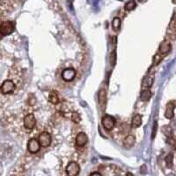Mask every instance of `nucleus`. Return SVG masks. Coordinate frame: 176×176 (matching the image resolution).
<instances>
[{"label":"nucleus","mask_w":176,"mask_h":176,"mask_svg":"<svg viewBox=\"0 0 176 176\" xmlns=\"http://www.w3.org/2000/svg\"><path fill=\"white\" fill-rule=\"evenodd\" d=\"M48 101L50 102L51 104H53V105H58L59 104V102H60L59 96L55 91H52L48 95Z\"/></svg>","instance_id":"17"},{"label":"nucleus","mask_w":176,"mask_h":176,"mask_svg":"<svg viewBox=\"0 0 176 176\" xmlns=\"http://www.w3.org/2000/svg\"><path fill=\"white\" fill-rule=\"evenodd\" d=\"M15 29V24L13 21H3L0 26V34L3 36L11 34Z\"/></svg>","instance_id":"1"},{"label":"nucleus","mask_w":176,"mask_h":176,"mask_svg":"<svg viewBox=\"0 0 176 176\" xmlns=\"http://www.w3.org/2000/svg\"><path fill=\"white\" fill-rule=\"evenodd\" d=\"M169 29H172L174 31H176V15L174 14V16L173 17V19L170 21L169 26H168Z\"/></svg>","instance_id":"26"},{"label":"nucleus","mask_w":176,"mask_h":176,"mask_svg":"<svg viewBox=\"0 0 176 176\" xmlns=\"http://www.w3.org/2000/svg\"><path fill=\"white\" fill-rule=\"evenodd\" d=\"M90 175H101V173H100V172H94V173H91Z\"/></svg>","instance_id":"29"},{"label":"nucleus","mask_w":176,"mask_h":176,"mask_svg":"<svg viewBox=\"0 0 176 176\" xmlns=\"http://www.w3.org/2000/svg\"><path fill=\"white\" fill-rule=\"evenodd\" d=\"M102 125L104 127V129H107V130H112L115 127V124H116V121L115 119L111 116V115H105L103 118H102Z\"/></svg>","instance_id":"6"},{"label":"nucleus","mask_w":176,"mask_h":176,"mask_svg":"<svg viewBox=\"0 0 176 176\" xmlns=\"http://www.w3.org/2000/svg\"><path fill=\"white\" fill-rule=\"evenodd\" d=\"M21 76H22V73H21V69L18 66H13V68L10 70L9 71V77H10V79L13 80L16 85L18 82L21 81Z\"/></svg>","instance_id":"8"},{"label":"nucleus","mask_w":176,"mask_h":176,"mask_svg":"<svg viewBox=\"0 0 176 176\" xmlns=\"http://www.w3.org/2000/svg\"><path fill=\"white\" fill-rule=\"evenodd\" d=\"M166 164L167 166V167H172L173 166V161H174V156L172 153H169L168 155L166 157Z\"/></svg>","instance_id":"25"},{"label":"nucleus","mask_w":176,"mask_h":176,"mask_svg":"<svg viewBox=\"0 0 176 176\" xmlns=\"http://www.w3.org/2000/svg\"><path fill=\"white\" fill-rule=\"evenodd\" d=\"M142 124V116L140 115H136L133 116L132 121H131V127L133 128H138Z\"/></svg>","instance_id":"18"},{"label":"nucleus","mask_w":176,"mask_h":176,"mask_svg":"<svg viewBox=\"0 0 176 176\" xmlns=\"http://www.w3.org/2000/svg\"><path fill=\"white\" fill-rule=\"evenodd\" d=\"M171 48H172L171 42L169 41H167V40H166V41H164L160 44L159 48V52L160 54L166 55L167 54V53H169L170 51H171Z\"/></svg>","instance_id":"11"},{"label":"nucleus","mask_w":176,"mask_h":176,"mask_svg":"<svg viewBox=\"0 0 176 176\" xmlns=\"http://www.w3.org/2000/svg\"><path fill=\"white\" fill-rule=\"evenodd\" d=\"M13 9V6L9 0H1V13L4 14L5 12H10Z\"/></svg>","instance_id":"16"},{"label":"nucleus","mask_w":176,"mask_h":176,"mask_svg":"<svg viewBox=\"0 0 176 176\" xmlns=\"http://www.w3.org/2000/svg\"><path fill=\"white\" fill-rule=\"evenodd\" d=\"M174 109H175V104L174 102H169L166 105V111H165V116L167 119H172L174 115Z\"/></svg>","instance_id":"14"},{"label":"nucleus","mask_w":176,"mask_h":176,"mask_svg":"<svg viewBox=\"0 0 176 176\" xmlns=\"http://www.w3.org/2000/svg\"><path fill=\"white\" fill-rule=\"evenodd\" d=\"M38 140L41 143V147L43 148H46V147H48L51 143V141H52V137L50 134L47 132V131H43L41 132V134L39 135V137H38Z\"/></svg>","instance_id":"7"},{"label":"nucleus","mask_w":176,"mask_h":176,"mask_svg":"<svg viewBox=\"0 0 176 176\" xmlns=\"http://www.w3.org/2000/svg\"><path fill=\"white\" fill-rule=\"evenodd\" d=\"M173 3H174V4H176V0H173Z\"/></svg>","instance_id":"31"},{"label":"nucleus","mask_w":176,"mask_h":176,"mask_svg":"<svg viewBox=\"0 0 176 176\" xmlns=\"http://www.w3.org/2000/svg\"><path fill=\"white\" fill-rule=\"evenodd\" d=\"M16 89V83L12 79H6L3 82L1 86V92L3 94H9Z\"/></svg>","instance_id":"2"},{"label":"nucleus","mask_w":176,"mask_h":176,"mask_svg":"<svg viewBox=\"0 0 176 176\" xmlns=\"http://www.w3.org/2000/svg\"><path fill=\"white\" fill-rule=\"evenodd\" d=\"M41 143L39 142V140L36 138H31L27 142V151L32 154L37 153L41 149Z\"/></svg>","instance_id":"5"},{"label":"nucleus","mask_w":176,"mask_h":176,"mask_svg":"<svg viewBox=\"0 0 176 176\" xmlns=\"http://www.w3.org/2000/svg\"><path fill=\"white\" fill-rule=\"evenodd\" d=\"M71 119L75 123H79L81 121V116L78 112H72L71 115Z\"/></svg>","instance_id":"23"},{"label":"nucleus","mask_w":176,"mask_h":176,"mask_svg":"<svg viewBox=\"0 0 176 176\" xmlns=\"http://www.w3.org/2000/svg\"><path fill=\"white\" fill-rule=\"evenodd\" d=\"M88 142V137L86 134L85 132H79L78 135L76 136L75 138V144L77 147L82 148L84 146H86V144Z\"/></svg>","instance_id":"9"},{"label":"nucleus","mask_w":176,"mask_h":176,"mask_svg":"<svg viewBox=\"0 0 176 176\" xmlns=\"http://www.w3.org/2000/svg\"><path fill=\"white\" fill-rule=\"evenodd\" d=\"M27 101H28L29 107H34V105H35V103H36V98L33 94H30L28 96V100Z\"/></svg>","instance_id":"27"},{"label":"nucleus","mask_w":176,"mask_h":176,"mask_svg":"<svg viewBox=\"0 0 176 176\" xmlns=\"http://www.w3.org/2000/svg\"><path fill=\"white\" fill-rule=\"evenodd\" d=\"M139 1H140V2H142V3H144V2H145L146 0H139Z\"/></svg>","instance_id":"30"},{"label":"nucleus","mask_w":176,"mask_h":176,"mask_svg":"<svg viewBox=\"0 0 176 176\" xmlns=\"http://www.w3.org/2000/svg\"><path fill=\"white\" fill-rule=\"evenodd\" d=\"M166 39L167 41H174L176 40V31H174L172 29H167L166 33Z\"/></svg>","instance_id":"20"},{"label":"nucleus","mask_w":176,"mask_h":176,"mask_svg":"<svg viewBox=\"0 0 176 176\" xmlns=\"http://www.w3.org/2000/svg\"><path fill=\"white\" fill-rule=\"evenodd\" d=\"M136 6V4L135 1L134 0H129L125 4V10L128 11V12H130V11L134 10Z\"/></svg>","instance_id":"22"},{"label":"nucleus","mask_w":176,"mask_h":176,"mask_svg":"<svg viewBox=\"0 0 176 176\" xmlns=\"http://www.w3.org/2000/svg\"><path fill=\"white\" fill-rule=\"evenodd\" d=\"M136 137L133 135H128L125 136V138L123 139V146L126 149H130L131 147H133V145L135 144Z\"/></svg>","instance_id":"12"},{"label":"nucleus","mask_w":176,"mask_h":176,"mask_svg":"<svg viewBox=\"0 0 176 176\" xmlns=\"http://www.w3.org/2000/svg\"><path fill=\"white\" fill-rule=\"evenodd\" d=\"M23 124L25 129H33L36 125V119L34 115L32 113H29L25 115L23 119Z\"/></svg>","instance_id":"4"},{"label":"nucleus","mask_w":176,"mask_h":176,"mask_svg":"<svg viewBox=\"0 0 176 176\" xmlns=\"http://www.w3.org/2000/svg\"><path fill=\"white\" fill-rule=\"evenodd\" d=\"M75 77H76V71L73 68H66L62 72V78L64 81H71L74 79Z\"/></svg>","instance_id":"10"},{"label":"nucleus","mask_w":176,"mask_h":176,"mask_svg":"<svg viewBox=\"0 0 176 176\" xmlns=\"http://www.w3.org/2000/svg\"><path fill=\"white\" fill-rule=\"evenodd\" d=\"M112 27L114 28V30H115V31H117V30L120 29V27H121V20H120V18L115 17V18L113 19V21H112Z\"/></svg>","instance_id":"21"},{"label":"nucleus","mask_w":176,"mask_h":176,"mask_svg":"<svg viewBox=\"0 0 176 176\" xmlns=\"http://www.w3.org/2000/svg\"><path fill=\"white\" fill-rule=\"evenodd\" d=\"M151 92L150 91L149 89H143L141 92L140 94V100L142 101H148L151 98Z\"/></svg>","instance_id":"19"},{"label":"nucleus","mask_w":176,"mask_h":176,"mask_svg":"<svg viewBox=\"0 0 176 176\" xmlns=\"http://www.w3.org/2000/svg\"><path fill=\"white\" fill-rule=\"evenodd\" d=\"M163 59V55L160 54L159 52L157 53L153 57V65H158L160 62L162 61Z\"/></svg>","instance_id":"24"},{"label":"nucleus","mask_w":176,"mask_h":176,"mask_svg":"<svg viewBox=\"0 0 176 176\" xmlns=\"http://www.w3.org/2000/svg\"><path fill=\"white\" fill-rule=\"evenodd\" d=\"M65 171H66V174L69 176L78 175L80 172V166L78 163L71 161L67 165Z\"/></svg>","instance_id":"3"},{"label":"nucleus","mask_w":176,"mask_h":176,"mask_svg":"<svg viewBox=\"0 0 176 176\" xmlns=\"http://www.w3.org/2000/svg\"><path fill=\"white\" fill-rule=\"evenodd\" d=\"M153 82H154V74H150L146 76L143 80V89H150L152 86Z\"/></svg>","instance_id":"13"},{"label":"nucleus","mask_w":176,"mask_h":176,"mask_svg":"<svg viewBox=\"0 0 176 176\" xmlns=\"http://www.w3.org/2000/svg\"><path fill=\"white\" fill-rule=\"evenodd\" d=\"M156 130H157V122L154 123V126H153V129H152V138H154L156 136Z\"/></svg>","instance_id":"28"},{"label":"nucleus","mask_w":176,"mask_h":176,"mask_svg":"<svg viewBox=\"0 0 176 176\" xmlns=\"http://www.w3.org/2000/svg\"><path fill=\"white\" fill-rule=\"evenodd\" d=\"M98 101L101 108H104L107 103V91L106 89H101L98 94Z\"/></svg>","instance_id":"15"}]
</instances>
